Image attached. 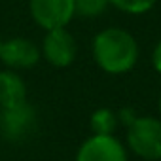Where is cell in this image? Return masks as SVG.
I'll use <instances>...</instances> for the list:
<instances>
[{"label": "cell", "mask_w": 161, "mask_h": 161, "mask_svg": "<svg viewBox=\"0 0 161 161\" xmlns=\"http://www.w3.org/2000/svg\"><path fill=\"white\" fill-rule=\"evenodd\" d=\"M76 161H129L125 144L114 135H91L80 144Z\"/></svg>", "instance_id": "cell-6"}, {"label": "cell", "mask_w": 161, "mask_h": 161, "mask_svg": "<svg viewBox=\"0 0 161 161\" xmlns=\"http://www.w3.org/2000/svg\"><path fill=\"white\" fill-rule=\"evenodd\" d=\"M36 110L27 101L17 106L0 108V135L6 140L21 142L29 138L36 129Z\"/></svg>", "instance_id": "cell-4"}, {"label": "cell", "mask_w": 161, "mask_h": 161, "mask_svg": "<svg viewBox=\"0 0 161 161\" xmlns=\"http://www.w3.org/2000/svg\"><path fill=\"white\" fill-rule=\"evenodd\" d=\"M29 12L32 21L44 29L68 27L74 15V0H29Z\"/></svg>", "instance_id": "cell-5"}, {"label": "cell", "mask_w": 161, "mask_h": 161, "mask_svg": "<svg viewBox=\"0 0 161 161\" xmlns=\"http://www.w3.org/2000/svg\"><path fill=\"white\" fill-rule=\"evenodd\" d=\"M0 47H2V38H0Z\"/></svg>", "instance_id": "cell-14"}, {"label": "cell", "mask_w": 161, "mask_h": 161, "mask_svg": "<svg viewBox=\"0 0 161 161\" xmlns=\"http://www.w3.org/2000/svg\"><path fill=\"white\" fill-rule=\"evenodd\" d=\"M125 148L144 161L161 159V118L136 116L125 127Z\"/></svg>", "instance_id": "cell-2"}, {"label": "cell", "mask_w": 161, "mask_h": 161, "mask_svg": "<svg viewBox=\"0 0 161 161\" xmlns=\"http://www.w3.org/2000/svg\"><path fill=\"white\" fill-rule=\"evenodd\" d=\"M0 61L10 70H29L42 61V51L36 42L25 36H14L2 40Z\"/></svg>", "instance_id": "cell-7"}, {"label": "cell", "mask_w": 161, "mask_h": 161, "mask_svg": "<svg viewBox=\"0 0 161 161\" xmlns=\"http://www.w3.org/2000/svg\"><path fill=\"white\" fill-rule=\"evenodd\" d=\"M110 6H114L116 10L129 14V15H142L148 14L155 4L157 0H108Z\"/></svg>", "instance_id": "cell-11"}, {"label": "cell", "mask_w": 161, "mask_h": 161, "mask_svg": "<svg viewBox=\"0 0 161 161\" xmlns=\"http://www.w3.org/2000/svg\"><path fill=\"white\" fill-rule=\"evenodd\" d=\"M108 0H74V15L80 19H97L108 10Z\"/></svg>", "instance_id": "cell-10"}, {"label": "cell", "mask_w": 161, "mask_h": 161, "mask_svg": "<svg viewBox=\"0 0 161 161\" xmlns=\"http://www.w3.org/2000/svg\"><path fill=\"white\" fill-rule=\"evenodd\" d=\"M157 106H159V112H161V93H159V99H157Z\"/></svg>", "instance_id": "cell-13"}, {"label": "cell", "mask_w": 161, "mask_h": 161, "mask_svg": "<svg viewBox=\"0 0 161 161\" xmlns=\"http://www.w3.org/2000/svg\"><path fill=\"white\" fill-rule=\"evenodd\" d=\"M40 51H42V59H46L51 66L68 68L70 64H74L78 57V42L66 27L51 29L46 31Z\"/></svg>", "instance_id": "cell-3"}, {"label": "cell", "mask_w": 161, "mask_h": 161, "mask_svg": "<svg viewBox=\"0 0 161 161\" xmlns=\"http://www.w3.org/2000/svg\"><path fill=\"white\" fill-rule=\"evenodd\" d=\"M118 125H119L118 112L108 106H99L97 110H93L89 118L91 135H114Z\"/></svg>", "instance_id": "cell-9"}, {"label": "cell", "mask_w": 161, "mask_h": 161, "mask_svg": "<svg viewBox=\"0 0 161 161\" xmlns=\"http://www.w3.org/2000/svg\"><path fill=\"white\" fill-rule=\"evenodd\" d=\"M27 101V84L17 70H0V108L17 106Z\"/></svg>", "instance_id": "cell-8"}, {"label": "cell", "mask_w": 161, "mask_h": 161, "mask_svg": "<svg viewBox=\"0 0 161 161\" xmlns=\"http://www.w3.org/2000/svg\"><path fill=\"white\" fill-rule=\"evenodd\" d=\"M95 64L108 76H123L131 72L140 57L138 40L121 27H106L91 40Z\"/></svg>", "instance_id": "cell-1"}, {"label": "cell", "mask_w": 161, "mask_h": 161, "mask_svg": "<svg viewBox=\"0 0 161 161\" xmlns=\"http://www.w3.org/2000/svg\"><path fill=\"white\" fill-rule=\"evenodd\" d=\"M152 66L161 76V40L153 46V51H152Z\"/></svg>", "instance_id": "cell-12"}]
</instances>
